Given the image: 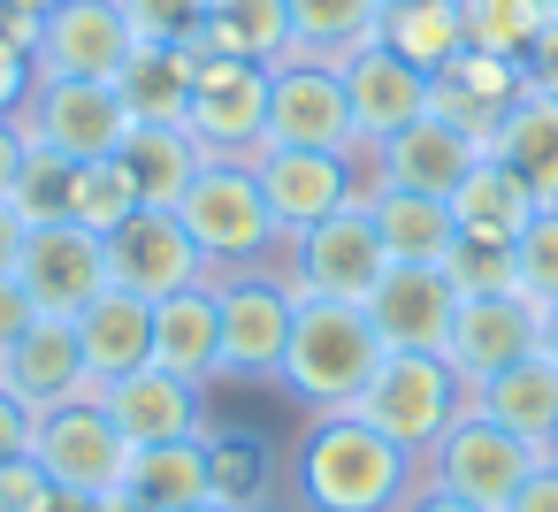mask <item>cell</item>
<instances>
[{
    "label": "cell",
    "instance_id": "6da1fadb",
    "mask_svg": "<svg viewBox=\"0 0 558 512\" xmlns=\"http://www.w3.org/2000/svg\"><path fill=\"white\" fill-rule=\"evenodd\" d=\"M283 489L291 512H405V497L421 489V459L360 413H306Z\"/></svg>",
    "mask_w": 558,
    "mask_h": 512
},
{
    "label": "cell",
    "instance_id": "7a4b0ae2",
    "mask_svg": "<svg viewBox=\"0 0 558 512\" xmlns=\"http://www.w3.org/2000/svg\"><path fill=\"white\" fill-rule=\"evenodd\" d=\"M375 367H383V337H375L367 306L299 298V321H291V344H283L276 382H283L306 413H352Z\"/></svg>",
    "mask_w": 558,
    "mask_h": 512
},
{
    "label": "cell",
    "instance_id": "3957f363",
    "mask_svg": "<svg viewBox=\"0 0 558 512\" xmlns=\"http://www.w3.org/2000/svg\"><path fill=\"white\" fill-rule=\"evenodd\" d=\"M177 215H184V230H192V245L207 253L215 276L276 268V253H283V230H276V215H268V199L253 184V161H199L192 192L177 199Z\"/></svg>",
    "mask_w": 558,
    "mask_h": 512
},
{
    "label": "cell",
    "instance_id": "277c9868",
    "mask_svg": "<svg viewBox=\"0 0 558 512\" xmlns=\"http://www.w3.org/2000/svg\"><path fill=\"white\" fill-rule=\"evenodd\" d=\"M466 398H474V390H466V375H459L444 352H383V367L367 375V390H360L352 413L428 466L436 436L466 413Z\"/></svg>",
    "mask_w": 558,
    "mask_h": 512
},
{
    "label": "cell",
    "instance_id": "5b68a950",
    "mask_svg": "<svg viewBox=\"0 0 558 512\" xmlns=\"http://www.w3.org/2000/svg\"><path fill=\"white\" fill-rule=\"evenodd\" d=\"M383 268H390V253H383V237H375L367 199L322 215L314 230L283 237V253H276V276H283L299 298H337V306H367V291L383 283Z\"/></svg>",
    "mask_w": 558,
    "mask_h": 512
},
{
    "label": "cell",
    "instance_id": "8992f818",
    "mask_svg": "<svg viewBox=\"0 0 558 512\" xmlns=\"http://www.w3.org/2000/svg\"><path fill=\"white\" fill-rule=\"evenodd\" d=\"M184 131L207 161H253L268 146V62H238L215 47H192V100Z\"/></svg>",
    "mask_w": 558,
    "mask_h": 512
},
{
    "label": "cell",
    "instance_id": "52a82bcc",
    "mask_svg": "<svg viewBox=\"0 0 558 512\" xmlns=\"http://www.w3.org/2000/svg\"><path fill=\"white\" fill-rule=\"evenodd\" d=\"M32 459H39V474H47L54 489H70V497H108V489H123V474H131V436H123V428L108 420V405L85 390V398H62V405L39 413Z\"/></svg>",
    "mask_w": 558,
    "mask_h": 512
},
{
    "label": "cell",
    "instance_id": "ba28073f",
    "mask_svg": "<svg viewBox=\"0 0 558 512\" xmlns=\"http://www.w3.org/2000/svg\"><path fill=\"white\" fill-rule=\"evenodd\" d=\"M253 184H260V199H268L283 237H299L322 215H337V207L375 192L367 154H306V146H260L253 154Z\"/></svg>",
    "mask_w": 558,
    "mask_h": 512
},
{
    "label": "cell",
    "instance_id": "9c48e42d",
    "mask_svg": "<svg viewBox=\"0 0 558 512\" xmlns=\"http://www.w3.org/2000/svg\"><path fill=\"white\" fill-rule=\"evenodd\" d=\"M215 306H222V375L276 382L299 321V291L276 268H238V276H215Z\"/></svg>",
    "mask_w": 558,
    "mask_h": 512
},
{
    "label": "cell",
    "instance_id": "30bf717a",
    "mask_svg": "<svg viewBox=\"0 0 558 512\" xmlns=\"http://www.w3.org/2000/svg\"><path fill=\"white\" fill-rule=\"evenodd\" d=\"M16 123H24V138H39L70 161H108L131 138V108L108 77H39L32 100L16 108Z\"/></svg>",
    "mask_w": 558,
    "mask_h": 512
},
{
    "label": "cell",
    "instance_id": "8fae6325",
    "mask_svg": "<svg viewBox=\"0 0 558 512\" xmlns=\"http://www.w3.org/2000/svg\"><path fill=\"white\" fill-rule=\"evenodd\" d=\"M543 459H550V451H535L527 436H512V428H497L489 413L466 405V413L436 436V451H428L421 474H428L436 489H459V497H474L482 512H497V504H505Z\"/></svg>",
    "mask_w": 558,
    "mask_h": 512
},
{
    "label": "cell",
    "instance_id": "7c38bea8",
    "mask_svg": "<svg viewBox=\"0 0 558 512\" xmlns=\"http://www.w3.org/2000/svg\"><path fill=\"white\" fill-rule=\"evenodd\" d=\"M16 283L32 291L39 314L77 321L116 276H108V237H93L85 222H32L24 253H16Z\"/></svg>",
    "mask_w": 558,
    "mask_h": 512
},
{
    "label": "cell",
    "instance_id": "4fadbf2b",
    "mask_svg": "<svg viewBox=\"0 0 558 512\" xmlns=\"http://www.w3.org/2000/svg\"><path fill=\"white\" fill-rule=\"evenodd\" d=\"M268 146H306V154H360L352 100L337 62H276L268 70Z\"/></svg>",
    "mask_w": 558,
    "mask_h": 512
},
{
    "label": "cell",
    "instance_id": "5bb4252c",
    "mask_svg": "<svg viewBox=\"0 0 558 512\" xmlns=\"http://www.w3.org/2000/svg\"><path fill=\"white\" fill-rule=\"evenodd\" d=\"M108 276H116V291L161 306L169 291L207 283L215 268H207V253L192 245V230H184L177 207H138L123 230H108Z\"/></svg>",
    "mask_w": 558,
    "mask_h": 512
},
{
    "label": "cell",
    "instance_id": "9a60e30c",
    "mask_svg": "<svg viewBox=\"0 0 558 512\" xmlns=\"http://www.w3.org/2000/svg\"><path fill=\"white\" fill-rule=\"evenodd\" d=\"M459 314V291L444 276V260H390L383 283L367 291V321L383 337V352H444Z\"/></svg>",
    "mask_w": 558,
    "mask_h": 512
},
{
    "label": "cell",
    "instance_id": "2e32d148",
    "mask_svg": "<svg viewBox=\"0 0 558 512\" xmlns=\"http://www.w3.org/2000/svg\"><path fill=\"white\" fill-rule=\"evenodd\" d=\"M131 16L116 0H62V9L39 16V39H32V70L39 77H108L131 62Z\"/></svg>",
    "mask_w": 558,
    "mask_h": 512
},
{
    "label": "cell",
    "instance_id": "e0dca14e",
    "mask_svg": "<svg viewBox=\"0 0 558 512\" xmlns=\"http://www.w3.org/2000/svg\"><path fill=\"white\" fill-rule=\"evenodd\" d=\"M482 154H489V146H482V138H466L459 123L421 115V123L390 131L383 146H367V176H375V184H390V192H436V199H451V192H459V176H466Z\"/></svg>",
    "mask_w": 558,
    "mask_h": 512
},
{
    "label": "cell",
    "instance_id": "ac0fdd59",
    "mask_svg": "<svg viewBox=\"0 0 558 512\" xmlns=\"http://www.w3.org/2000/svg\"><path fill=\"white\" fill-rule=\"evenodd\" d=\"M337 77H344V100H352L360 154H367V146H383L390 131H405V123H421V115H428V70L398 62L383 39H375V47H360V54H344V62H337Z\"/></svg>",
    "mask_w": 558,
    "mask_h": 512
},
{
    "label": "cell",
    "instance_id": "d6986e66",
    "mask_svg": "<svg viewBox=\"0 0 558 512\" xmlns=\"http://www.w3.org/2000/svg\"><path fill=\"white\" fill-rule=\"evenodd\" d=\"M520 93H527V62H512V54H482V47H466L459 62H444L436 77H428V115H444V123H459L466 138H497V123L520 108Z\"/></svg>",
    "mask_w": 558,
    "mask_h": 512
},
{
    "label": "cell",
    "instance_id": "ffe728a7",
    "mask_svg": "<svg viewBox=\"0 0 558 512\" xmlns=\"http://www.w3.org/2000/svg\"><path fill=\"white\" fill-rule=\"evenodd\" d=\"M535 321H543V306H535V298H520V291L459 298L451 337H444V359H451V367L466 375V390H474V382H489L497 367H512V359H527V352H535Z\"/></svg>",
    "mask_w": 558,
    "mask_h": 512
},
{
    "label": "cell",
    "instance_id": "44dd1931",
    "mask_svg": "<svg viewBox=\"0 0 558 512\" xmlns=\"http://www.w3.org/2000/svg\"><path fill=\"white\" fill-rule=\"evenodd\" d=\"M93 398L131 436V451L138 443H177V436H207V390L184 382V375H169V367H131L123 382H108Z\"/></svg>",
    "mask_w": 558,
    "mask_h": 512
},
{
    "label": "cell",
    "instance_id": "7402d4cb",
    "mask_svg": "<svg viewBox=\"0 0 558 512\" xmlns=\"http://www.w3.org/2000/svg\"><path fill=\"white\" fill-rule=\"evenodd\" d=\"M0 390L9 398H24L32 413H47V405H62V398H85L93 382H85V352H77V321H62V314H39L9 352H0Z\"/></svg>",
    "mask_w": 558,
    "mask_h": 512
},
{
    "label": "cell",
    "instance_id": "603a6c76",
    "mask_svg": "<svg viewBox=\"0 0 558 512\" xmlns=\"http://www.w3.org/2000/svg\"><path fill=\"white\" fill-rule=\"evenodd\" d=\"M154 367L184 375V382H222V306H215V276L184 283L154 306Z\"/></svg>",
    "mask_w": 558,
    "mask_h": 512
},
{
    "label": "cell",
    "instance_id": "cb8c5ba5",
    "mask_svg": "<svg viewBox=\"0 0 558 512\" xmlns=\"http://www.w3.org/2000/svg\"><path fill=\"white\" fill-rule=\"evenodd\" d=\"M77 352H85V382H93V390L123 382L131 367H154V306L108 283V291L77 314Z\"/></svg>",
    "mask_w": 558,
    "mask_h": 512
},
{
    "label": "cell",
    "instance_id": "d4e9b609",
    "mask_svg": "<svg viewBox=\"0 0 558 512\" xmlns=\"http://www.w3.org/2000/svg\"><path fill=\"white\" fill-rule=\"evenodd\" d=\"M466 405H474V413H489L497 428L527 436L535 451H550V443H558V367H550L543 352H527V359L497 367L489 382H474V398H466Z\"/></svg>",
    "mask_w": 558,
    "mask_h": 512
},
{
    "label": "cell",
    "instance_id": "484cf974",
    "mask_svg": "<svg viewBox=\"0 0 558 512\" xmlns=\"http://www.w3.org/2000/svg\"><path fill=\"white\" fill-rule=\"evenodd\" d=\"M489 154L535 192V207H558V100L550 93H520V108L497 123Z\"/></svg>",
    "mask_w": 558,
    "mask_h": 512
},
{
    "label": "cell",
    "instance_id": "4316f807",
    "mask_svg": "<svg viewBox=\"0 0 558 512\" xmlns=\"http://www.w3.org/2000/svg\"><path fill=\"white\" fill-rule=\"evenodd\" d=\"M375 39H383L398 62H413V70L436 77L444 62L466 54V9H459V0H383Z\"/></svg>",
    "mask_w": 558,
    "mask_h": 512
},
{
    "label": "cell",
    "instance_id": "83f0119b",
    "mask_svg": "<svg viewBox=\"0 0 558 512\" xmlns=\"http://www.w3.org/2000/svg\"><path fill=\"white\" fill-rule=\"evenodd\" d=\"M451 222H459V237H520L527 222H535V192L497 161V154H482L466 176H459V192H451Z\"/></svg>",
    "mask_w": 558,
    "mask_h": 512
},
{
    "label": "cell",
    "instance_id": "f1b7e54d",
    "mask_svg": "<svg viewBox=\"0 0 558 512\" xmlns=\"http://www.w3.org/2000/svg\"><path fill=\"white\" fill-rule=\"evenodd\" d=\"M367 215H375V237H383L390 260H444L459 245L451 199H436V192H390V184H375Z\"/></svg>",
    "mask_w": 558,
    "mask_h": 512
},
{
    "label": "cell",
    "instance_id": "f546056e",
    "mask_svg": "<svg viewBox=\"0 0 558 512\" xmlns=\"http://www.w3.org/2000/svg\"><path fill=\"white\" fill-rule=\"evenodd\" d=\"M123 169H131V184H138V199L146 207H177L184 192H192V176H199V146H192V131L184 123H131V138H123V154H116Z\"/></svg>",
    "mask_w": 558,
    "mask_h": 512
},
{
    "label": "cell",
    "instance_id": "4dcf8cb0",
    "mask_svg": "<svg viewBox=\"0 0 558 512\" xmlns=\"http://www.w3.org/2000/svg\"><path fill=\"white\" fill-rule=\"evenodd\" d=\"M123 489L146 512H192L207 504V436H177V443H138Z\"/></svg>",
    "mask_w": 558,
    "mask_h": 512
},
{
    "label": "cell",
    "instance_id": "1f68e13d",
    "mask_svg": "<svg viewBox=\"0 0 558 512\" xmlns=\"http://www.w3.org/2000/svg\"><path fill=\"white\" fill-rule=\"evenodd\" d=\"M383 0H291V54L283 62H344L375 47Z\"/></svg>",
    "mask_w": 558,
    "mask_h": 512
},
{
    "label": "cell",
    "instance_id": "d6a6232c",
    "mask_svg": "<svg viewBox=\"0 0 558 512\" xmlns=\"http://www.w3.org/2000/svg\"><path fill=\"white\" fill-rule=\"evenodd\" d=\"M116 93H123L131 123H184V100H192V47H131V62L116 70Z\"/></svg>",
    "mask_w": 558,
    "mask_h": 512
},
{
    "label": "cell",
    "instance_id": "836d02e7",
    "mask_svg": "<svg viewBox=\"0 0 558 512\" xmlns=\"http://www.w3.org/2000/svg\"><path fill=\"white\" fill-rule=\"evenodd\" d=\"M199 47L276 70L291 54V0H207V39Z\"/></svg>",
    "mask_w": 558,
    "mask_h": 512
},
{
    "label": "cell",
    "instance_id": "e575fe53",
    "mask_svg": "<svg viewBox=\"0 0 558 512\" xmlns=\"http://www.w3.org/2000/svg\"><path fill=\"white\" fill-rule=\"evenodd\" d=\"M276 459L253 443V436H215L207 428V497L215 504H230V512H260V504H276Z\"/></svg>",
    "mask_w": 558,
    "mask_h": 512
},
{
    "label": "cell",
    "instance_id": "d590c367",
    "mask_svg": "<svg viewBox=\"0 0 558 512\" xmlns=\"http://www.w3.org/2000/svg\"><path fill=\"white\" fill-rule=\"evenodd\" d=\"M70 192H77V161L32 138L24 146V169H16V192H9V207L24 215V230L32 222H70Z\"/></svg>",
    "mask_w": 558,
    "mask_h": 512
},
{
    "label": "cell",
    "instance_id": "8d00e7d4",
    "mask_svg": "<svg viewBox=\"0 0 558 512\" xmlns=\"http://www.w3.org/2000/svg\"><path fill=\"white\" fill-rule=\"evenodd\" d=\"M146 199H138V184H131V169L108 154V161H77V192H70V222H85L93 237H108V230H123L131 215H138Z\"/></svg>",
    "mask_w": 558,
    "mask_h": 512
},
{
    "label": "cell",
    "instance_id": "74e56055",
    "mask_svg": "<svg viewBox=\"0 0 558 512\" xmlns=\"http://www.w3.org/2000/svg\"><path fill=\"white\" fill-rule=\"evenodd\" d=\"M444 276H451V291H459V298L520 291V276H512V245H505V237H459V245L444 253Z\"/></svg>",
    "mask_w": 558,
    "mask_h": 512
},
{
    "label": "cell",
    "instance_id": "f35d334b",
    "mask_svg": "<svg viewBox=\"0 0 558 512\" xmlns=\"http://www.w3.org/2000/svg\"><path fill=\"white\" fill-rule=\"evenodd\" d=\"M131 16L138 47H199L207 39V0H116Z\"/></svg>",
    "mask_w": 558,
    "mask_h": 512
},
{
    "label": "cell",
    "instance_id": "ab89813d",
    "mask_svg": "<svg viewBox=\"0 0 558 512\" xmlns=\"http://www.w3.org/2000/svg\"><path fill=\"white\" fill-rule=\"evenodd\" d=\"M512 276H520V298L535 306L558 298V207H535V222L512 237Z\"/></svg>",
    "mask_w": 558,
    "mask_h": 512
},
{
    "label": "cell",
    "instance_id": "60d3db41",
    "mask_svg": "<svg viewBox=\"0 0 558 512\" xmlns=\"http://www.w3.org/2000/svg\"><path fill=\"white\" fill-rule=\"evenodd\" d=\"M54 481L39 474V459H9L0 466V512H47Z\"/></svg>",
    "mask_w": 558,
    "mask_h": 512
},
{
    "label": "cell",
    "instance_id": "b9f144b4",
    "mask_svg": "<svg viewBox=\"0 0 558 512\" xmlns=\"http://www.w3.org/2000/svg\"><path fill=\"white\" fill-rule=\"evenodd\" d=\"M32 428H39V413H32L24 398L0 390V466H9V459H32Z\"/></svg>",
    "mask_w": 558,
    "mask_h": 512
},
{
    "label": "cell",
    "instance_id": "7bdbcfd3",
    "mask_svg": "<svg viewBox=\"0 0 558 512\" xmlns=\"http://www.w3.org/2000/svg\"><path fill=\"white\" fill-rule=\"evenodd\" d=\"M497 512H558V459H543V466H535V474H527Z\"/></svg>",
    "mask_w": 558,
    "mask_h": 512
},
{
    "label": "cell",
    "instance_id": "ee69618b",
    "mask_svg": "<svg viewBox=\"0 0 558 512\" xmlns=\"http://www.w3.org/2000/svg\"><path fill=\"white\" fill-rule=\"evenodd\" d=\"M32 321H39V306H32V291H24L16 276H0V352H9V344H16V337H24Z\"/></svg>",
    "mask_w": 558,
    "mask_h": 512
},
{
    "label": "cell",
    "instance_id": "f6af8a7d",
    "mask_svg": "<svg viewBox=\"0 0 558 512\" xmlns=\"http://www.w3.org/2000/svg\"><path fill=\"white\" fill-rule=\"evenodd\" d=\"M527 93H550V100H558V16H550L543 39L527 47Z\"/></svg>",
    "mask_w": 558,
    "mask_h": 512
},
{
    "label": "cell",
    "instance_id": "bcb514c9",
    "mask_svg": "<svg viewBox=\"0 0 558 512\" xmlns=\"http://www.w3.org/2000/svg\"><path fill=\"white\" fill-rule=\"evenodd\" d=\"M24 146H32V138H24V123H16V115H0V199H9V192H16V169H24Z\"/></svg>",
    "mask_w": 558,
    "mask_h": 512
},
{
    "label": "cell",
    "instance_id": "7dc6e473",
    "mask_svg": "<svg viewBox=\"0 0 558 512\" xmlns=\"http://www.w3.org/2000/svg\"><path fill=\"white\" fill-rule=\"evenodd\" d=\"M405 512H482V504H474V497H459V489H436V481L421 474V489L405 497Z\"/></svg>",
    "mask_w": 558,
    "mask_h": 512
},
{
    "label": "cell",
    "instance_id": "c3c4849f",
    "mask_svg": "<svg viewBox=\"0 0 558 512\" xmlns=\"http://www.w3.org/2000/svg\"><path fill=\"white\" fill-rule=\"evenodd\" d=\"M16 253H24V215L0 199V276H16Z\"/></svg>",
    "mask_w": 558,
    "mask_h": 512
},
{
    "label": "cell",
    "instance_id": "681fc988",
    "mask_svg": "<svg viewBox=\"0 0 558 512\" xmlns=\"http://www.w3.org/2000/svg\"><path fill=\"white\" fill-rule=\"evenodd\" d=\"M535 352L558 367V298H550V306H543V321H535Z\"/></svg>",
    "mask_w": 558,
    "mask_h": 512
},
{
    "label": "cell",
    "instance_id": "f907efd6",
    "mask_svg": "<svg viewBox=\"0 0 558 512\" xmlns=\"http://www.w3.org/2000/svg\"><path fill=\"white\" fill-rule=\"evenodd\" d=\"M47 512H100V497H70V489H54Z\"/></svg>",
    "mask_w": 558,
    "mask_h": 512
},
{
    "label": "cell",
    "instance_id": "816d5d0a",
    "mask_svg": "<svg viewBox=\"0 0 558 512\" xmlns=\"http://www.w3.org/2000/svg\"><path fill=\"white\" fill-rule=\"evenodd\" d=\"M100 512H146V504H138L131 489H108V497H100Z\"/></svg>",
    "mask_w": 558,
    "mask_h": 512
},
{
    "label": "cell",
    "instance_id": "f5cc1de1",
    "mask_svg": "<svg viewBox=\"0 0 558 512\" xmlns=\"http://www.w3.org/2000/svg\"><path fill=\"white\" fill-rule=\"evenodd\" d=\"M16 9H24V16H47V9H62V0H16Z\"/></svg>",
    "mask_w": 558,
    "mask_h": 512
},
{
    "label": "cell",
    "instance_id": "db71d44e",
    "mask_svg": "<svg viewBox=\"0 0 558 512\" xmlns=\"http://www.w3.org/2000/svg\"><path fill=\"white\" fill-rule=\"evenodd\" d=\"M192 512H230V504H215V497H207V504H192Z\"/></svg>",
    "mask_w": 558,
    "mask_h": 512
},
{
    "label": "cell",
    "instance_id": "11a10c76",
    "mask_svg": "<svg viewBox=\"0 0 558 512\" xmlns=\"http://www.w3.org/2000/svg\"><path fill=\"white\" fill-rule=\"evenodd\" d=\"M550 459H558V443H550Z\"/></svg>",
    "mask_w": 558,
    "mask_h": 512
}]
</instances>
